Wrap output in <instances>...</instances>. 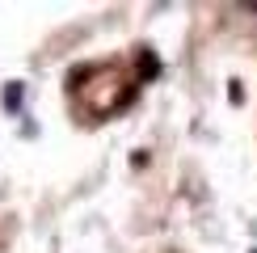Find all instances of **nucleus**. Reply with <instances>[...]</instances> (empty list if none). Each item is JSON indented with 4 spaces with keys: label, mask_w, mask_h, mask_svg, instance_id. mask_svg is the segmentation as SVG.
I'll return each instance as SVG.
<instances>
[{
    "label": "nucleus",
    "mask_w": 257,
    "mask_h": 253,
    "mask_svg": "<svg viewBox=\"0 0 257 253\" xmlns=\"http://www.w3.org/2000/svg\"><path fill=\"white\" fill-rule=\"evenodd\" d=\"M17 93H21V89H17V80H13V84H9V93H5V101H9V110H13V105H17Z\"/></svg>",
    "instance_id": "nucleus-1"
}]
</instances>
